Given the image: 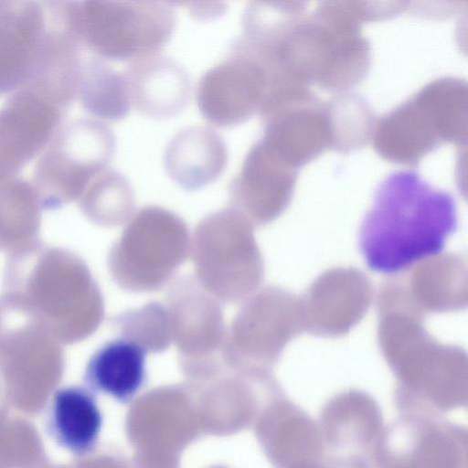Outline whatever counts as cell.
<instances>
[{
  "label": "cell",
  "mask_w": 468,
  "mask_h": 468,
  "mask_svg": "<svg viewBox=\"0 0 468 468\" xmlns=\"http://www.w3.org/2000/svg\"><path fill=\"white\" fill-rule=\"evenodd\" d=\"M289 184L284 164L259 141L249 150L230 182L233 209L256 217L268 216L279 208Z\"/></svg>",
  "instance_id": "8fae6325"
},
{
  "label": "cell",
  "mask_w": 468,
  "mask_h": 468,
  "mask_svg": "<svg viewBox=\"0 0 468 468\" xmlns=\"http://www.w3.org/2000/svg\"><path fill=\"white\" fill-rule=\"evenodd\" d=\"M167 175L181 187L195 190L215 182L225 171L227 145L214 129L193 125L177 132L164 154Z\"/></svg>",
  "instance_id": "30bf717a"
},
{
  "label": "cell",
  "mask_w": 468,
  "mask_h": 468,
  "mask_svg": "<svg viewBox=\"0 0 468 468\" xmlns=\"http://www.w3.org/2000/svg\"><path fill=\"white\" fill-rule=\"evenodd\" d=\"M186 4L191 5L188 7L190 14L194 16H198L199 19H208L210 16L216 17L217 16H220L222 13H224L226 8L222 3L206 2V5H204V3L201 2H190Z\"/></svg>",
  "instance_id": "e0dca14e"
},
{
  "label": "cell",
  "mask_w": 468,
  "mask_h": 468,
  "mask_svg": "<svg viewBox=\"0 0 468 468\" xmlns=\"http://www.w3.org/2000/svg\"><path fill=\"white\" fill-rule=\"evenodd\" d=\"M458 228L453 197L412 170H398L378 186L359 229L367 267L393 274L439 254Z\"/></svg>",
  "instance_id": "6da1fadb"
},
{
  "label": "cell",
  "mask_w": 468,
  "mask_h": 468,
  "mask_svg": "<svg viewBox=\"0 0 468 468\" xmlns=\"http://www.w3.org/2000/svg\"><path fill=\"white\" fill-rule=\"evenodd\" d=\"M76 100L101 121L122 120L133 108L123 74L95 56L83 58Z\"/></svg>",
  "instance_id": "5bb4252c"
},
{
  "label": "cell",
  "mask_w": 468,
  "mask_h": 468,
  "mask_svg": "<svg viewBox=\"0 0 468 468\" xmlns=\"http://www.w3.org/2000/svg\"><path fill=\"white\" fill-rule=\"evenodd\" d=\"M48 27L42 4L0 1V96H9L29 83Z\"/></svg>",
  "instance_id": "52a82bcc"
},
{
  "label": "cell",
  "mask_w": 468,
  "mask_h": 468,
  "mask_svg": "<svg viewBox=\"0 0 468 468\" xmlns=\"http://www.w3.org/2000/svg\"><path fill=\"white\" fill-rule=\"evenodd\" d=\"M290 468H371V464L365 457L324 452Z\"/></svg>",
  "instance_id": "2e32d148"
},
{
  "label": "cell",
  "mask_w": 468,
  "mask_h": 468,
  "mask_svg": "<svg viewBox=\"0 0 468 468\" xmlns=\"http://www.w3.org/2000/svg\"><path fill=\"white\" fill-rule=\"evenodd\" d=\"M317 424L325 452L368 460L385 426L378 402L356 389L329 399L320 410Z\"/></svg>",
  "instance_id": "ba28073f"
},
{
  "label": "cell",
  "mask_w": 468,
  "mask_h": 468,
  "mask_svg": "<svg viewBox=\"0 0 468 468\" xmlns=\"http://www.w3.org/2000/svg\"><path fill=\"white\" fill-rule=\"evenodd\" d=\"M116 147L113 131L101 120L63 122L38 156L34 178L43 187L75 194L108 168Z\"/></svg>",
  "instance_id": "3957f363"
},
{
  "label": "cell",
  "mask_w": 468,
  "mask_h": 468,
  "mask_svg": "<svg viewBox=\"0 0 468 468\" xmlns=\"http://www.w3.org/2000/svg\"><path fill=\"white\" fill-rule=\"evenodd\" d=\"M467 428L431 415H400L369 457L374 468H467Z\"/></svg>",
  "instance_id": "277c9868"
},
{
  "label": "cell",
  "mask_w": 468,
  "mask_h": 468,
  "mask_svg": "<svg viewBox=\"0 0 468 468\" xmlns=\"http://www.w3.org/2000/svg\"><path fill=\"white\" fill-rule=\"evenodd\" d=\"M269 88V73L237 38L228 56L199 79L196 99L202 115L213 125L234 127L261 111Z\"/></svg>",
  "instance_id": "5b68a950"
},
{
  "label": "cell",
  "mask_w": 468,
  "mask_h": 468,
  "mask_svg": "<svg viewBox=\"0 0 468 468\" xmlns=\"http://www.w3.org/2000/svg\"><path fill=\"white\" fill-rule=\"evenodd\" d=\"M67 111L28 87L8 96L0 107V182L40 155Z\"/></svg>",
  "instance_id": "8992f818"
},
{
  "label": "cell",
  "mask_w": 468,
  "mask_h": 468,
  "mask_svg": "<svg viewBox=\"0 0 468 468\" xmlns=\"http://www.w3.org/2000/svg\"><path fill=\"white\" fill-rule=\"evenodd\" d=\"M46 424L49 435L59 446L82 455L94 449L102 417L90 390L70 386L54 392L48 407Z\"/></svg>",
  "instance_id": "7c38bea8"
},
{
  "label": "cell",
  "mask_w": 468,
  "mask_h": 468,
  "mask_svg": "<svg viewBox=\"0 0 468 468\" xmlns=\"http://www.w3.org/2000/svg\"><path fill=\"white\" fill-rule=\"evenodd\" d=\"M146 350L126 338L106 343L90 358L84 374L94 391L127 401L145 379Z\"/></svg>",
  "instance_id": "4fadbf2b"
},
{
  "label": "cell",
  "mask_w": 468,
  "mask_h": 468,
  "mask_svg": "<svg viewBox=\"0 0 468 468\" xmlns=\"http://www.w3.org/2000/svg\"><path fill=\"white\" fill-rule=\"evenodd\" d=\"M51 6L83 49L103 60L130 62L160 54L176 25L170 2L90 0Z\"/></svg>",
  "instance_id": "7a4b0ae2"
},
{
  "label": "cell",
  "mask_w": 468,
  "mask_h": 468,
  "mask_svg": "<svg viewBox=\"0 0 468 468\" xmlns=\"http://www.w3.org/2000/svg\"><path fill=\"white\" fill-rule=\"evenodd\" d=\"M88 202L119 218L126 217L133 206V192L127 178L107 168L91 182Z\"/></svg>",
  "instance_id": "9a60e30c"
},
{
  "label": "cell",
  "mask_w": 468,
  "mask_h": 468,
  "mask_svg": "<svg viewBox=\"0 0 468 468\" xmlns=\"http://www.w3.org/2000/svg\"><path fill=\"white\" fill-rule=\"evenodd\" d=\"M122 74L133 108L146 117H175L190 101L189 74L169 57L156 54L130 61Z\"/></svg>",
  "instance_id": "9c48e42d"
}]
</instances>
